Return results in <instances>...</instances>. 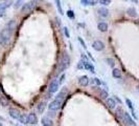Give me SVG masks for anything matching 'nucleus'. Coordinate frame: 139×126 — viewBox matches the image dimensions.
Instances as JSON below:
<instances>
[{
	"label": "nucleus",
	"mask_w": 139,
	"mask_h": 126,
	"mask_svg": "<svg viewBox=\"0 0 139 126\" xmlns=\"http://www.w3.org/2000/svg\"><path fill=\"white\" fill-rule=\"evenodd\" d=\"M10 37H11V32L7 27L3 28L1 31V33H0V44H1L3 47L7 46Z\"/></svg>",
	"instance_id": "nucleus-1"
},
{
	"label": "nucleus",
	"mask_w": 139,
	"mask_h": 126,
	"mask_svg": "<svg viewBox=\"0 0 139 126\" xmlns=\"http://www.w3.org/2000/svg\"><path fill=\"white\" fill-rule=\"evenodd\" d=\"M70 64V58L67 53H63L62 55V58L60 60V63H59V66H57V73H62L64 72L66 68L69 66Z\"/></svg>",
	"instance_id": "nucleus-2"
},
{
	"label": "nucleus",
	"mask_w": 139,
	"mask_h": 126,
	"mask_svg": "<svg viewBox=\"0 0 139 126\" xmlns=\"http://www.w3.org/2000/svg\"><path fill=\"white\" fill-rule=\"evenodd\" d=\"M34 6H36V2L34 1H30V2L23 4V6L21 7V13L23 15H28V14L31 13V11L33 9Z\"/></svg>",
	"instance_id": "nucleus-3"
},
{
	"label": "nucleus",
	"mask_w": 139,
	"mask_h": 126,
	"mask_svg": "<svg viewBox=\"0 0 139 126\" xmlns=\"http://www.w3.org/2000/svg\"><path fill=\"white\" fill-rule=\"evenodd\" d=\"M62 103H63V101H61V100H59V99H55L54 101H52L51 103H49L48 108H49V110H52V111H56L57 109H59V108L61 107Z\"/></svg>",
	"instance_id": "nucleus-4"
},
{
	"label": "nucleus",
	"mask_w": 139,
	"mask_h": 126,
	"mask_svg": "<svg viewBox=\"0 0 139 126\" xmlns=\"http://www.w3.org/2000/svg\"><path fill=\"white\" fill-rule=\"evenodd\" d=\"M121 120H122V122H124L128 126H136L134 120L130 117V114H129L128 112H125V111H124V113H123V117H122Z\"/></svg>",
	"instance_id": "nucleus-5"
},
{
	"label": "nucleus",
	"mask_w": 139,
	"mask_h": 126,
	"mask_svg": "<svg viewBox=\"0 0 139 126\" xmlns=\"http://www.w3.org/2000/svg\"><path fill=\"white\" fill-rule=\"evenodd\" d=\"M59 81L57 80H52L50 85H49V88H48V93L49 94H54L55 91H57V88H59Z\"/></svg>",
	"instance_id": "nucleus-6"
},
{
	"label": "nucleus",
	"mask_w": 139,
	"mask_h": 126,
	"mask_svg": "<svg viewBox=\"0 0 139 126\" xmlns=\"http://www.w3.org/2000/svg\"><path fill=\"white\" fill-rule=\"evenodd\" d=\"M92 47L97 52H101V51H103V49H105V43L100 40H96V41L93 42V44H92Z\"/></svg>",
	"instance_id": "nucleus-7"
},
{
	"label": "nucleus",
	"mask_w": 139,
	"mask_h": 126,
	"mask_svg": "<svg viewBox=\"0 0 139 126\" xmlns=\"http://www.w3.org/2000/svg\"><path fill=\"white\" fill-rule=\"evenodd\" d=\"M8 112H9V116L13 119H15V120L19 119V117H20V111L18 109H16V108H9Z\"/></svg>",
	"instance_id": "nucleus-8"
},
{
	"label": "nucleus",
	"mask_w": 139,
	"mask_h": 126,
	"mask_svg": "<svg viewBox=\"0 0 139 126\" xmlns=\"http://www.w3.org/2000/svg\"><path fill=\"white\" fill-rule=\"evenodd\" d=\"M67 94H68V89H67V87H64L59 94H57V96H56V99H59V100H61V101H64V99H65V97L67 96Z\"/></svg>",
	"instance_id": "nucleus-9"
},
{
	"label": "nucleus",
	"mask_w": 139,
	"mask_h": 126,
	"mask_svg": "<svg viewBox=\"0 0 139 126\" xmlns=\"http://www.w3.org/2000/svg\"><path fill=\"white\" fill-rule=\"evenodd\" d=\"M27 121H28V123H30V124H36V123L38 122V118H37V116H36V113L30 112L28 116H27Z\"/></svg>",
	"instance_id": "nucleus-10"
},
{
	"label": "nucleus",
	"mask_w": 139,
	"mask_h": 126,
	"mask_svg": "<svg viewBox=\"0 0 139 126\" xmlns=\"http://www.w3.org/2000/svg\"><path fill=\"white\" fill-rule=\"evenodd\" d=\"M17 25H18V23H17V20H10L9 22H8V24H7V28L13 33L16 28H17Z\"/></svg>",
	"instance_id": "nucleus-11"
},
{
	"label": "nucleus",
	"mask_w": 139,
	"mask_h": 126,
	"mask_svg": "<svg viewBox=\"0 0 139 126\" xmlns=\"http://www.w3.org/2000/svg\"><path fill=\"white\" fill-rule=\"evenodd\" d=\"M78 83L79 85H82V86H87L89 84V78L87 76H82V77H79L78 79Z\"/></svg>",
	"instance_id": "nucleus-12"
},
{
	"label": "nucleus",
	"mask_w": 139,
	"mask_h": 126,
	"mask_svg": "<svg viewBox=\"0 0 139 126\" xmlns=\"http://www.w3.org/2000/svg\"><path fill=\"white\" fill-rule=\"evenodd\" d=\"M98 15H99L100 17H103V18L108 17V16H109V11H108V8H106V7H100V8H98Z\"/></svg>",
	"instance_id": "nucleus-13"
},
{
	"label": "nucleus",
	"mask_w": 139,
	"mask_h": 126,
	"mask_svg": "<svg viewBox=\"0 0 139 126\" xmlns=\"http://www.w3.org/2000/svg\"><path fill=\"white\" fill-rule=\"evenodd\" d=\"M106 105H107L109 108L113 109V108H115V106H116V102H115V100H114V99L108 98V99H107V101H106Z\"/></svg>",
	"instance_id": "nucleus-14"
},
{
	"label": "nucleus",
	"mask_w": 139,
	"mask_h": 126,
	"mask_svg": "<svg viewBox=\"0 0 139 126\" xmlns=\"http://www.w3.org/2000/svg\"><path fill=\"white\" fill-rule=\"evenodd\" d=\"M97 28H98L100 32L105 33V32L108 31V24L106 23V22H99L98 25H97Z\"/></svg>",
	"instance_id": "nucleus-15"
},
{
	"label": "nucleus",
	"mask_w": 139,
	"mask_h": 126,
	"mask_svg": "<svg viewBox=\"0 0 139 126\" xmlns=\"http://www.w3.org/2000/svg\"><path fill=\"white\" fill-rule=\"evenodd\" d=\"M126 14H128L130 17H132V18H135L137 16V11L134 7H129L128 9H126Z\"/></svg>",
	"instance_id": "nucleus-16"
},
{
	"label": "nucleus",
	"mask_w": 139,
	"mask_h": 126,
	"mask_svg": "<svg viewBox=\"0 0 139 126\" xmlns=\"http://www.w3.org/2000/svg\"><path fill=\"white\" fill-rule=\"evenodd\" d=\"M41 123H42L43 126H52L53 125L51 119H49V118H43L41 120Z\"/></svg>",
	"instance_id": "nucleus-17"
},
{
	"label": "nucleus",
	"mask_w": 139,
	"mask_h": 126,
	"mask_svg": "<svg viewBox=\"0 0 139 126\" xmlns=\"http://www.w3.org/2000/svg\"><path fill=\"white\" fill-rule=\"evenodd\" d=\"M9 4L7 2H4V3H0V17L3 16L4 12H5V8L8 6Z\"/></svg>",
	"instance_id": "nucleus-18"
},
{
	"label": "nucleus",
	"mask_w": 139,
	"mask_h": 126,
	"mask_svg": "<svg viewBox=\"0 0 139 126\" xmlns=\"http://www.w3.org/2000/svg\"><path fill=\"white\" fill-rule=\"evenodd\" d=\"M112 76H113L114 78L119 79V78H121V72L118 70V68H114L113 72H112Z\"/></svg>",
	"instance_id": "nucleus-19"
},
{
	"label": "nucleus",
	"mask_w": 139,
	"mask_h": 126,
	"mask_svg": "<svg viewBox=\"0 0 139 126\" xmlns=\"http://www.w3.org/2000/svg\"><path fill=\"white\" fill-rule=\"evenodd\" d=\"M115 113H116V116L121 120V119H122V117H123L124 111H123V109H122L121 107H117V108H116V111H115Z\"/></svg>",
	"instance_id": "nucleus-20"
},
{
	"label": "nucleus",
	"mask_w": 139,
	"mask_h": 126,
	"mask_svg": "<svg viewBox=\"0 0 139 126\" xmlns=\"http://www.w3.org/2000/svg\"><path fill=\"white\" fill-rule=\"evenodd\" d=\"M84 67L86 68V70H89L91 73H94V66L92 65L91 63H89V62H85V63H84Z\"/></svg>",
	"instance_id": "nucleus-21"
},
{
	"label": "nucleus",
	"mask_w": 139,
	"mask_h": 126,
	"mask_svg": "<svg viewBox=\"0 0 139 126\" xmlns=\"http://www.w3.org/2000/svg\"><path fill=\"white\" fill-rule=\"evenodd\" d=\"M8 100L6 97H0V104H1L2 106H7L8 105Z\"/></svg>",
	"instance_id": "nucleus-22"
},
{
	"label": "nucleus",
	"mask_w": 139,
	"mask_h": 126,
	"mask_svg": "<svg viewBox=\"0 0 139 126\" xmlns=\"http://www.w3.org/2000/svg\"><path fill=\"white\" fill-rule=\"evenodd\" d=\"M45 107H46V103H45V102H41V103H40V104L38 105L37 109H38V111H39V112H41V113H42V112L44 111Z\"/></svg>",
	"instance_id": "nucleus-23"
},
{
	"label": "nucleus",
	"mask_w": 139,
	"mask_h": 126,
	"mask_svg": "<svg viewBox=\"0 0 139 126\" xmlns=\"http://www.w3.org/2000/svg\"><path fill=\"white\" fill-rule=\"evenodd\" d=\"M18 120H19L21 123H23V124L28 123V121H27V116H25V114H20V117H19Z\"/></svg>",
	"instance_id": "nucleus-24"
},
{
	"label": "nucleus",
	"mask_w": 139,
	"mask_h": 126,
	"mask_svg": "<svg viewBox=\"0 0 139 126\" xmlns=\"http://www.w3.org/2000/svg\"><path fill=\"white\" fill-rule=\"evenodd\" d=\"M82 3L84 5H94L96 1H93V0H82Z\"/></svg>",
	"instance_id": "nucleus-25"
},
{
	"label": "nucleus",
	"mask_w": 139,
	"mask_h": 126,
	"mask_svg": "<svg viewBox=\"0 0 139 126\" xmlns=\"http://www.w3.org/2000/svg\"><path fill=\"white\" fill-rule=\"evenodd\" d=\"M99 96H100L101 99H107L109 95H108V91L107 90H100V95Z\"/></svg>",
	"instance_id": "nucleus-26"
},
{
	"label": "nucleus",
	"mask_w": 139,
	"mask_h": 126,
	"mask_svg": "<svg viewBox=\"0 0 139 126\" xmlns=\"http://www.w3.org/2000/svg\"><path fill=\"white\" fill-rule=\"evenodd\" d=\"M107 63L111 66V67H114V65H115V61H114V59H112V58H107Z\"/></svg>",
	"instance_id": "nucleus-27"
},
{
	"label": "nucleus",
	"mask_w": 139,
	"mask_h": 126,
	"mask_svg": "<svg viewBox=\"0 0 139 126\" xmlns=\"http://www.w3.org/2000/svg\"><path fill=\"white\" fill-rule=\"evenodd\" d=\"M55 3H56V7L59 8V12H60V14H63V9H62L61 3H60V0H55Z\"/></svg>",
	"instance_id": "nucleus-28"
},
{
	"label": "nucleus",
	"mask_w": 139,
	"mask_h": 126,
	"mask_svg": "<svg viewBox=\"0 0 139 126\" xmlns=\"http://www.w3.org/2000/svg\"><path fill=\"white\" fill-rule=\"evenodd\" d=\"M125 102H126V104H128L129 108L133 110V104H132V102H131V100H129V99H126V100H125Z\"/></svg>",
	"instance_id": "nucleus-29"
},
{
	"label": "nucleus",
	"mask_w": 139,
	"mask_h": 126,
	"mask_svg": "<svg viewBox=\"0 0 139 126\" xmlns=\"http://www.w3.org/2000/svg\"><path fill=\"white\" fill-rule=\"evenodd\" d=\"M67 16L69 18H74V13L72 12V11H68V12H67Z\"/></svg>",
	"instance_id": "nucleus-30"
},
{
	"label": "nucleus",
	"mask_w": 139,
	"mask_h": 126,
	"mask_svg": "<svg viewBox=\"0 0 139 126\" xmlns=\"http://www.w3.org/2000/svg\"><path fill=\"white\" fill-rule=\"evenodd\" d=\"M100 3H101V4L107 5V4H110V3H111V0H101Z\"/></svg>",
	"instance_id": "nucleus-31"
},
{
	"label": "nucleus",
	"mask_w": 139,
	"mask_h": 126,
	"mask_svg": "<svg viewBox=\"0 0 139 126\" xmlns=\"http://www.w3.org/2000/svg\"><path fill=\"white\" fill-rule=\"evenodd\" d=\"M93 83H95L97 85H100V80L97 79V78H95V79H93Z\"/></svg>",
	"instance_id": "nucleus-32"
},
{
	"label": "nucleus",
	"mask_w": 139,
	"mask_h": 126,
	"mask_svg": "<svg viewBox=\"0 0 139 126\" xmlns=\"http://www.w3.org/2000/svg\"><path fill=\"white\" fill-rule=\"evenodd\" d=\"M64 79H65V75H62V76H61V78H60V81H59V83H60V84H62V83L64 82Z\"/></svg>",
	"instance_id": "nucleus-33"
},
{
	"label": "nucleus",
	"mask_w": 139,
	"mask_h": 126,
	"mask_svg": "<svg viewBox=\"0 0 139 126\" xmlns=\"http://www.w3.org/2000/svg\"><path fill=\"white\" fill-rule=\"evenodd\" d=\"M64 32H65V35L67 36V38H69V36H70V35H69V32H68V28H67V27L64 28Z\"/></svg>",
	"instance_id": "nucleus-34"
},
{
	"label": "nucleus",
	"mask_w": 139,
	"mask_h": 126,
	"mask_svg": "<svg viewBox=\"0 0 139 126\" xmlns=\"http://www.w3.org/2000/svg\"><path fill=\"white\" fill-rule=\"evenodd\" d=\"M78 41H79L80 43H82V45H83V46H84V47H86V45H85V42H84V41H83L82 39H80V38H78Z\"/></svg>",
	"instance_id": "nucleus-35"
},
{
	"label": "nucleus",
	"mask_w": 139,
	"mask_h": 126,
	"mask_svg": "<svg viewBox=\"0 0 139 126\" xmlns=\"http://www.w3.org/2000/svg\"><path fill=\"white\" fill-rule=\"evenodd\" d=\"M137 22H138V24H139V19H138V21H137Z\"/></svg>",
	"instance_id": "nucleus-36"
},
{
	"label": "nucleus",
	"mask_w": 139,
	"mask_h": 126,
	"mask_svg": "<svg viewBox=\"0 0 139 126\" xmlns=\"http://www.w3.org/2000/svg\"><path fill=\"white\" fill-rule=\"evenodd\" d=\"M0 126H2V124H1V123H0Z\"/></svg>",
	"instance_id": "nucleus-37"
},
{
	"label": "nucleus",
	"mask_w": 139,
	"mask_h": 126,
	"mask_svg": "<svg viewBox=\"0 0 139 126\" xmlns=\"http://www.w3.org/2000/svg\"><path fill=\"white\" fill-rule=\"evenodd\" d=\"M138 90H139V86H138Z\"/></svg>",
	"instance_id": "nucleus-38"
},
{
	"label": "nucleus",
	"mask_w": 139,
	"mask_h": 126,
	"mask_svg": "<svg viewBox=\"0 0 139 126\" xmlns=\"http://www.w3.org/2000/svg\"><path fill=\"white\" fill-rule=\"evenodd\" d=\"M21 1H22V0H21Z\"/></svg>",
	"instance_id": "nucleus-39"
}]
</instances>
